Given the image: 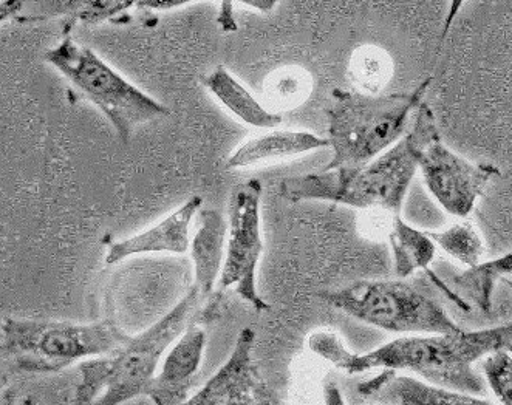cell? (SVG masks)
<instances>
[{
  "mask_svg": "<svg viewBox=\"0 0 512 405\" xmlns=\"http://www.w3.org/2000/svg\"><path fill=\"white\" fill-rule=\"evenodd\" d=\"M349 75L356 92L378 95L393 76V64L383 48L364 45L356 48L350 59Z\"/></svg>",
  "mask_w": 512,
  "mask_h": 405,
  "instance_id": "cell-19",
  "label": "cell"
},
{
  "mask_svg": "<svg viewBox=\"0 0 512 405\" xmlns=\"http://www.w3.org/2000/svg\"><path fill=\"white\" fill-rule=\"evenodd\" d=\"M44 59L98 107L123 143H129L137 127L171 115L168 107L127 81L70 35L50 48Z\"/></svg>",
  "mask_w": 512,
  "mask_h": 405,
  "instance_id": "cell-6",
  "label": "cell"
},
{
  "mask_svg": "<svg viewBox=\"0 0 512 405\" xmlns=\"http://www.w3.org/2000/svg\"><path fill=\"white\" fill-rule=\"evenodd\" d=\"M202 205V198L195 195L152 228L132 235L129 239L110 243L106 252L107 265H118L130 257L146 256V254H163V252L185 254L191 245L189 226L198 211L202 209Z\"/></svg>",
  "mask_w": 512,
  "mask_h": 405,
  "instance_id": "cell-12",
  "label": "cell"
},
{
  "mask_svg": "<svg viewBox=\"0 0 512 405\" xmlns=\"http://www.w3.org/2000/svg\"><path fill=\"white\" fill-rule=\"evenodd\" d=\"M127 339L129 334L112 319L75 324L10 317L0 325V353L28 375H56L78 362L112 353Z\"/></svg>",
  "mask_w": 512,
  "mask_h": 405,
  "instance_id": "cell-5",
  "label": "cell"
},
{
  "mask_svg": "<svg viewBox=\"0 0 512 405\" xmlns=\"http://www.w3.org/2000/svg\"><path fill=\"white\" fill-rule=\"evenodd\" d=\"M271 103L280 109H294L307 101L313 90L311 75L302 67H284L271 75L267 84Z\"/></svg>",
  "mask_w": 512,
  "mask_h": 405,
  "instance_id": "cell-21",
  "label": "cell"
},
{
  "mask_svg": "<svg viewBox=\"0 0 512 405\" xmlns=\"http://www.w3.org/2000/svg\"><path fill=\"white\" fill-rule=\"evenodd\" d=\"M389 242L398 279H406L418 269H423L432 283L440 288L452 302H455L454 294L451 293L448 285L434 271H431V263L434 262L437 246L427 237L426 232L407 225L400 215H393Z\"/></svg>",
  "mask_w": 512,
  "mask_h": 405,
  "instance_id": "cell-16",
  "label": "cell"
},
{
  "mask_svg": "<svg viewBox=\"0 0 512 405\" xmlns=\"http://www.w3.org/2000/svg\"><path fill=\"white\" fill-rule=\"evenodd\" d=\"M325 147H330L327 138L318 137L315 133L273 130L262 137L246 141L239 149L234 150L233 155L226 160V169L276 163Z\"/></svg>",
  "mask_w": 512,
  "mask_h": 405,
  "instance_id": "cell-15",
  "label": "cell"
},
{
  "mask_svg": "<svg viewBox=\"0 0 512 405\" xmlns=\"http://www.w3.org/2000/svg\"><path fill=\"white\" fill-rule=\"evenodd\" d=\"M198 310L200 297L191 286L151 327L129 336L112 353L81 362L72 405H127L137 401L157 375L164 353L197 317Z\"/></svg>",
  "mask_w": 512,
  "mask_h": 405,
  "instance_id": "cell-2",
  "label": "cell"
},
{
  "mask_svg": "<svg viewBox=\"0 0 512 405\" xmlns=\"http://www.w3.org/2000/svg\"><path fill=\"white\" fill-rule=\"evenodd\" d=\"M262 192V183L254 178L239 184L231 192L225 260L217 291L222 296L233 288L234 293L256 311L270 310V305L257 290V268L263 249Z\"/></svg>",
  "mask_w": 512,
  "mask_h": 405,
  "instance_id": "cell-9",
  "label": "cell"
},
{
  "mask_svg": "<svg viewBox=\"0 0 512 405\" xmlns=\"http://www.w3.org/2000/svg\"><path fill=\"white\" fill-rule=\"evenodd\" d=\"M22 7H24V4L18 2V0H5V2H0V25L7 22L8 19L13 18L14 14L22 10Z\"/></svg>",
  "mask_w": 512,
  "mask_h": 405,
  "instance_id": "cell-26",
  "label": "cell"
},
{
  "mask_svg": "<svg viewBox=\"0 0 512 405\" xmlns=\"http://www.w3.org/2000/svg\"><path fill=\"white\" fill-rule=\"evenodd\" d=\"M256 333L243 328L228 361L183 405H285L254 359Z\"/></svg>",
  "mask_w": 512,
  "mask_h": 405,
  "instance_id": "cell-10",
  "label": "cell"
},
{
  "mask_svg": "<svg viewBox=\"0 0 512 405\" xmlns=\"http://www.w3.org/2000/svg\"><path fill=\"white\" fill-rule=\"evenodd\" d=\"M358 393L379 405H495L480 396L396 375L392 370H383L375 378L361 382Z\"/></svg>",
  "mask_w": 512,
  "mask_h": 405,
  "instance_id": "cell-13",
  "label": "cell"
},
{
  "mask_svg": "<svg viewBox=\"0 0 512 405\" xmlns=\"http://www.w3.org/2000/svg\"><path fill=\"white\" fill-rule=\"evenodd\" d=\"M226 234L228 223L216 209H200L198 226L192 239V263H194L195 290L200 297V307L216 296L214 288L219 283L225 260Z\"/></svg>",
  "mask_w": 512,
  "mask_h": 405,
  "instance_id": "cell-14",
  "label": "cell"
},
{
  "mask_svg": "<svg viewBox=\"0 0 512 405\" xmlns=\"http://www.w3.org/2000/svg\"><path fill=\"white\" fill-rule=\"evenodd\" d=\"M202 81L209 93L242 123L257 129H274L282 123L279 113L263 107L225 67L212 70Z\"/></svg>",
  "mask_w": 512,
  "mask_h": 405,
  "instance_id": "cell-17",
  "label": "cell"
},
{
  "mask_svg": "<svg viewBox=\"0 0 512 405\" xmlns=\"http://www.w3.org/2000/svg\"><path fill=\"white\" fill-rule=\"evenodd\" d=\"M417 169L406 133L395 146L370 163L285 178L280 183V195L293 203L330 201L350 208H376L400 215Z\"/></svg>",
  "mask_w": 512,
  "mask_h": 405,
  "instance_id": "cell-4",
  "label": "cell"
},
{
  "mask_svg": "<svg viewBox=\"0 0 512 405\" xmlns=\"http://www.w3.org/2000/svg\"><path fill=\"white\" fill-rule=\"evenodd\" d=\"M319 296L342 313L390 333L410 336L460 330L435 300L404 280H362Z\"/></svg>",
  "mask_w": 512,
  "mask_h": 405,
  "instance_id": "cell-7",
  "label": "cell"
},
{
  "mask_svg": "<svg viewBox=\"0 0 512 405\" xmlns=\"http://www.w3.org/2000/svg\"><path fill=\"white\" fill-rule=\"evenodd\" d=\"M0 405H65L50 402L42 393L13 384L0 376Z\"/></svg>",
  "mask_w": 512,
  "mask_h": 405,
  "instance_id": "cell-23",
  "label": "cell"
},
{
  "mask_svg": "<svg viewBox=\"0 0 512 405\" xmlns=\"http://www.w3.org/2000/svg\"><path fill=\"white\" fill-rule=\"evenodd\" d=\"M417 166L427 189L444 211L466 218L500 171L492 164H475L444 146L435 124L434 112L421 104L412 129L407 132Z\"/></svg>",
  "mask_w": 512,
  "mask_h": 405,
  "instance_id": "cell-8",
  "label": "cell"
},
{
  "mask_svg": "<svg viewBox=\"0 0 512 405\" xmlns=\"http://www.w3.org/2000/svg\"><path fill=\"white\" fill-rule=\"evenodd\" d=\"M79 7L76 19L84 24H98L123 13L127 8L135 7V2H82Z\"/></svg>",
  "mask_w": 512,
  "mask_h": 405,
  "instance_id": "cell-24",
  "label": "cell"
},
{
  "mask_svg": "<svg viewBox=\"0 0 512 405\" xmlns=\"http://www.w3.org/2000/svg\"><path fill=\"white\" fill-rule=\"evenodd\" d=\"M325 405H347L344 396H342L341 388L335 382H327L324 387Z\"/></svg>",
  "mask_w": 512,
  "mask_h": 405,
  "instance_id": "cell-25",
  "label": "cell"
},
{
  "mask_svg": "<svg viewBox=\"0 0 512 405\" xmlns=\"http://www.w3.org/2000/svg\"><path fill=\"white\" fill-rule=\"evenodd\" d=\"M486 382L502 405H512V358L511 350H497L483 359Z\"/></svg>",
  "mask_w": 512,
  "mask_h": 405,
  "instance_id": "cell-22",
  "label": "cell"
},
{
  "mask_svg": "<svg viewBox=\"0 0 512 405\" xmlns=\"http://www.w3.org/2000/svg\"><path fill=\"white\" fill-rule=\"evenodd\" d=\"M432 79L414 92L395 95H362L333 90L328 107V143L333 158L324 171L361 166L383 155L406 135L410 116L424 103Z\"/></svg>",
  "mask_w": 512,
  "mask_h": 405,
  "instance_id": "cell-3",
  "label": "cell"
},
{
  "mask_svg": "<svg viewBox=\"0 0 512 405\" xmlns=\"http://www.w3.org/2000/svg\"><path fill=\"white\" fill-rule=\"evenodd\" d=\"M427 237L449 256L468 266H475L485 254V243L471 222H460L443 231H424Z\"/></svg>",
  "mask_w": 512,
  "mask_h": 405,
  "instance_id": "cell-20",
  "label": "cell"
},
{
  "mask_svg": "<svg viewBox=\"0 0 512 405\" xmlns=\"http://www.w3.org/2000/svg\"><path fill=\"white\" fill-rule=\"evenodd\" d=\"M205 347V330L194 319L169 348L144 396L154 405L185 404L197 384Z\"/></svg>",
  "mask_w": 512,
  "mask_h": 405,
  "instance_id": "cell-11",
  "label": "cell"
},
{
  "mask_svg": "<svg viewBox=\"0 0 512 405\" xmlns=\"http://www.w3.org/2000/svg\"><path fill=\"white\" fill-rule=\"evenodd\" d=\"M511 271V252H506L499 259L469 266V269L454 276L448 288L461 310L471 311L472 308H477L482 313L489 314L492 311L495 286L503 277L511 276Z\"/></svg>",
  "mask_w": 512,
  "mask_h": 405,
  "instance_id": "cell-18",
  "label": "cell"
},
{
  "mask_svg": "<svg viewBox=\"0 0 512 405\" xmlns=\"http://www.w3.org/2000/svg\"><path fill=\"white\" fill-rule=\"evenodd\" d=\"M512 325L485 330H458L449 334L404 336L369 353H353L332 331H316L308 348L347 375L373 368L412 371L429 384L455 392L482 395L485 382L474 364L492 351L511 350Z\"/></svg>",
  "mask_w": 512,
  "mask_h": 405,
  "instance_id": "cell-1",
  "label": "cell"
}]
</instances>
